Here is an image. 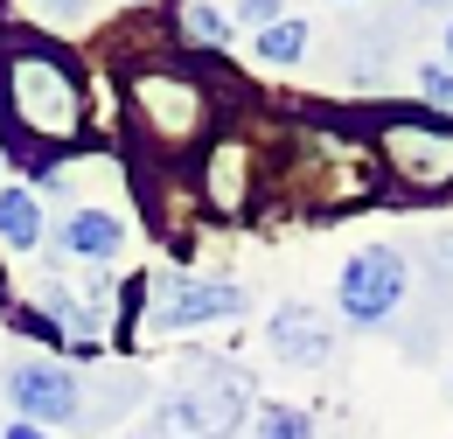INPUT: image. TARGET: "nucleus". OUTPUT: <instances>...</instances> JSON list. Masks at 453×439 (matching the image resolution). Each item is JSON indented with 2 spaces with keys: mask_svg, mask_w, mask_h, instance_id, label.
Returning a JSON list of instances; mask_svg holds the SVG:
<instances>
[{
  "mask_svg": "<svg viewBox=\"0 0 453 439\" xmlns=\"http://www.w3.org/2000/svg\"><path fill=\"white\" fill-rule=\"evenodd\" d=\"M77 77L63 70L50 50H7V126L28 140H70L77 133Z\"/></svg>",
  "mask_w": 453,
  "mask_h": 439,
  "instance_id": "obj_1",
  "label": "nucleus"
},
{
  "mask_svg": "<svg viewBox=\"0 0 453 439\" xmlns=\"http://www.w3.org/2000/svg\"><path fill=\"white\" fill-rule=\"evenodd\" d=\"M237 419H244V384L203 363V370L161 404L154 439H230V433H237Z\"/></svg>",
  "mask_w": 453,
  "mask_h": 439,
  "instance_id": "obj_2",
  "label": "nucleus"
},
{
  "mask_svg": "<svg viewBox=\"0 0 453 439\" xmlns=\"http://www.w3.org/2000/svg\"><path fill=\"white\" fill-rule=\"evenodd\" d=\"M335 300L342 314L356 321V328H377V321H391L397 300H404V258L384 251V244H370V251H356L335 279Z\"/></svg>",
  "mask_w": 453,
  "mask_h": 439,
  "instance_id": "obj_3",
  "label": "nucleus"
},
{
  "mask_svg": "<svg viewBox=\"0 0 453 439\" xmlns=\"http://www.w3.org/2000/svg\"><path fill=\"white\" fill-rule=\"evenodd\" d=\"M154 321L161 328H203V321H230V314H244V293L237 286H224V279H154Z\"/></svg>",
  "mask_w": 453,
  "mask_h": 439,
  "instance_id": "obj_4",
  "label": "nucleus"
},
{
  "mask_svg": "<svg viewBox=\"0 0 453 439\" xmlns=\"http://www.w3.org/2000/svg\"><path fill=\"white\" fill-rule=\"evenodd\" d=\"M133 112L154 126V140H188L210 105H203V84H188V77H140L133 84Z\"/></svg>",
  "mask_w": 453,
  "mask_h": 439,
  "instance_id": "obj_5",
  "label": "nucleus"
},
{
  "mask_svg": "<svg viewBox=\"0 0 453 439\" xmlns=\"http://www.w3.org/2000/svg\"><path fill=\"white\" fill-rule=\"evenodd\" d=\"M7 397H14L35 426H70V419L84 412L77 377H70V370H57V363H21V370L7 377Z\"/></svg>",
  "mask_w": 453,
  "mask_h": 439,
  "instance_id": "obj_6",
  "label": "nucleus"
},
{
  "mask_svg": "<svg viewBox=\"0 0 453 439\" xmlns=\"http://www.w3.org/2000/svg\"><path fill=\"white\" fill-rule=\"evenodd\" d=\"M384 154L404 181H418V189H440L453 174V140L447 133H418V126H391V140H384Z\"/></svg>",
  "mask_w": 453,
  "mask_h": 439,
  "instance_id": "obj_7",
  "label": "nucleus"
},
{
  "mask_svg": "<svg viewBox=\"0 0 453 439\" xmlns=\"http://www.w3.org/2000/svg\"><path fill=\"white\" fill-rule=\"evenodd\" d=\"M273 349H280L286 363L314 370V363H328V328L307 307H286V314H273Z\"/></svg>",
  "mask_w": 453,
  "mask_h": 439,
  "instance_id": "obj_8",
  "label": "nucleus"
},
{
  "mask_svg": "<svg viewBox=\"0 0 453 439\" xmlns=\"http://www.w3.org/2000/svg\"><path fill=\"white\" fill-rule=\"evenodd\" d=\"M119 237H126V230H119V217H105V210H77V217H63V230H57L63 251H70V258H91V266L112 258Z\"/></svg>",
  "mask_w": 453,
  "mask_h": 439,
  "instance_id": "obj_9",
  "label": "nucleus"
},
{
  "mask_svg": "<svg viewBox=\"0 0 453 439\" xmlns=\"http://www.w3.org/2000/svg\"><path fill=\"white\" fill-rule=\"evenodd\" d=\"M0 237H7V244H21V251L42 237V210H35V196H28V189H0Z\"/></svg>",
  "mask_w": 453,
  "mask_h": 439,
  "instance_id": "obj_10",
  "label": "nucleus"
},
{
  "mask_svg": "<svg viewBox=\"0 0 453 439\" xmlns=\"http://www.w3.org/2000/svg\"><path fill=\"white\" fill-rule=\"evenodd\" d=\"M300 50H307V28H300L293 14H286V21H273V28L258 35V56H265V63H300Z\"/></svg>",
  "mask_w": 453,
  "mask_h": 439,
  "instance_id": "obj_11",
  "label": "nucleus"
},
{
  "mask_svg": "<svg viewBox=\"0 0 453 439\" xmlns=\"http://www.w3.org/2000/svg\"><path fill=\"white\" fill-rule=\"evenodd\" d=\"M251 439H314V426H307V412H293V404H265Z\"/></svg>",
  "mask_w": 453,
  "mask_h": 439,
  "instance_id": "obj_12",
  "label": "nucleus"
},
{
  "mask_svg": "<svg viewBox=\"0 0 453 439\" xmlns=\"http://www.w3.org/2000/svg\"><path fill=\"white\" fill-rule=\"evenodd\" d=\"M426 84V105H440V112H453V70H426L418 77Z\"/></svg>",
  "mask_w": 453,
  "mask_h": 439,
  "instance_id": "obj_13",
  "label": "nucleus"
},
{
  "mask_svg": "<svg viewBox=\"0 0 453 439\" xmlns=\"http://www.w3.org/2000/svg\"><path fill=\"white\" fill-rule=\"evenodd\" d=\"M7 439H42V426H7Z\"/></svg>",
  "mask_w": 453,
  "mask_h": 439,
  "instance_id": "obj_14",
  "label": "nucleus"
},
{
  "mask_svg": "<svg viewBox=\"0 0 453 439\" xmlns=\"http://www.w3.org/2000/svg\"><path fill=\"white\" fill-rule=\"evenodd\" d=\"M447 56H453V28H447Z\"/></svg>",
  "mask_w": 453,
  "mask_h": 439,
  "instance_id": "obj_15",
  "label": "nucleus"
}]
</instances>
